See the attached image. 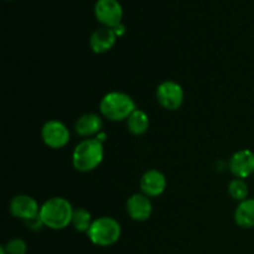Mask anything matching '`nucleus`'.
<instances>
[{
  "instance_id": "nucleus-1",
  "label": "nucleus",
  "mask_w": 254,
  "mask_h": 254,
  "mask_svg": "<svg viewBox=\"0 0 254 254\" xmlns=\"http://www.w3.org/2000/svg\"><path fill=\"white\" fill-rule=\"evenodd\" d=\"M74 208L64 197H52L40 207L39 218L42 225L51 230H64L72 223Z\"/></svg>"
},
{
  "instance_id": "nucleus-2",
  "label": "nucleus",
  "mask_w": 254,
  "mask_h": 254,
  "mask_svg": "<svg viewBox=\"0 0 254 254\" xmlns=\"http://www.w3.org/2000/svg\"><path fill=\"white\" fill-rule=\"evenodd\" d=\"M103 158V143L96 138H88L77 144L72 154V164L79 173H88L98 168Z\"/></svg>"
},
{
  "instance_id": "nucleus-3",
  "label": "nucleus",
  "mask_w": 254,
  "mask_h": 254,
  "mask_svg": "<svg viewBox=\"0 0 254 254\" xmlns=\"http://www.w3.org/2000/svg\"><path fill=\"white\" fill-rule=\"evenodd\" d=\"M135 109L134 99L124 92H109L99 103L102 116L112 122L127 121Z\"/></svg>"
},
{
  "instance_id": "nucleus-4",
  "label": "nucleus",
  "mask_w": 254,
  "mask_h": 254,
  "mask_svg": "<svg viewBox=\"0 0 254 254\" xmlns=\"http://www.w3.org/2000/svg\"><path fill=\"white\" fill-rule=\"evenodd\" d=\"M87 236L93 245L98 247H109L116 245L121 238V223L108 216L99 217L92 222Z\"/></svg>"
},
{
  "instance_id": "nucleus-5",
  "label": "nucleus",
  "mask_w": 254,
  "mask_h": 254,
  "mask_svg": "<svg viewBox=\"0 0 254 254\" xmlns=\"http://www.w3.org/2000/svg\"><path fill=\"white\" fill-rule=\"evenodd\" d=\"M185 92L175 81H164L156 88V99L163 108L176 111L184 103Z\"/></svg>"
},
{
  "instance_id": "nucleus-6",
  "label": "nucleus",
  "mask_w": 254,
  "mask_h": 254,
  "mask_svg": "<svg viewBox=\"0 0 254 254\" xmlns=\"http://www.w3.org/2000/svg\"><path fill=\"white\" fill-rule=\"evenodd\" d=\"M94 15L104 27H116L122 24L123 7L118 0H98L94 6Z\"/></svg>"
},
{
  "instance_id": "nucleus-7",
  "label": "nucleus",
  "mask_w": 254,
  "mask_h": 254,
  "mask_svg": "<svg viewBox=\"0 0 254 254\" xmlns=\"http://www.w3.org/2000/svg\"><path fill=\"white\" fill-rule=\"evenodd\" d=\"M41 136L44 143L49 148L61 149L66 146L69 141L68 128L60 121H49L44 124L41 129Z\"/></svg>"
},
{
  "instance_id": "nucleus-8",
  "label": "nucleus",
  "mask_w": 254,
  "mask_h": 254,
  "mask_svg": "<svg viewBox=\"0 0 254 254\" xmlns=\"http://www.w3.org/2000/svg\"><path fill=\"white\" fill-rule=\"evenodd\" d=\"M9 210L14 217L24 221H31L39 217L40 206L34 197L29 195H16L11 198Z\"/></svg>"
},
{
  "instance_id": "nucleus-9",
  "label": "nucleus",
  "mask_w": 254,
  "mask_h": 254,
  "mask_svg": "<svg viewBox=\"0 0 254 254\" xmlns=\"http://www.w3.org/2000/svg\"><path fill=\"white\" fill-rule=\"evenodd\" d=\"M230 171L237 179H246L254 173V153L250 149L236 151L228 164Z\"/></svg>"
},
{
  "instance_id": "nucleus-10",
  "label": "nucleus",
  "mask_w": 254,
  "mask_h": 254,
  "mask_svg": "<svg viewBox=\"0 0 254 254\" xmlns=\"http://www.w3.org/2000/svg\"><path fill=\"white\" fill-rule=\"evenodd\" d=\"M127 211L134 221L143 222L150 218L153 213V203L144 193H134L127 201Z\"/></svg>"
},
{
  "instance_id": "nucleus-11",
  "label": "nucleus",
  "mask_w": 254,
  "mask_h": 254,
  "mask_svg": "<svg viewBox=\"0 0 254 254\" xmlns=\"http://www.w3.org/2000/svg\"><path fill=\"white\" fill-rule=\"evenodd\" d=\"M140 189L141 192L148 197H158L166 189L165 175L156 169L148 170L141 176Z\"/></svg>"
},
{
  "instance_id": "nucleus-12",
  "label": "nucleus",
  "mask_w": 254,
  "mask_h": 254,
  "mask_svg": "<svg viewBox=\"0 0 254 254\" xmlns=\"http://www.w3.org/2000/svg\"><path fill=\"white\" fill-rule=\"evenodd\" d=\"M117 35L111 27H101L92 34L89 46L96 54H106L116 45Z\"/></svg>"
},
{
  "instance_id": "nucleus-13",
  "label": "nucleus",
  "mask_w": 254,
  "mask_h": 254,
  "mask_svg": "<svg viewBox=\"0 0 254 254\" xmlns=\"http://www.w3.org/2000/svg\"><path fill=\"white\" fill-rule=\"evenodd\" d=\"M102 127H103V122L98 114L87 113L77 119L76 124H74V130L78 135L88 139L101 133Z\"/></svg>"
},
{
  "instance_id": "nucleus-14",
  "label": "nucleus",
  "mask_w": 254,
  "mask_h": 254,
  "mask_svg": "<svg viewBox=\"0 0 254 254\" xmlns=\"http://www.w3.org/2000/svg\"><path fill=\"white\" fill-rule=\"evenodd\" d=\"M235 221L242 228L254 227V198L241 201L235 211Z\"/></svg>"
},
{
  "instance_id": "nucleus-15",
  "label": "nucleus",
  "mask_w": 254,
  "mask_h": 254,
  "mask_svg": "<svg viewBox=\"0 0 254 254\" xmlns=\"http://www.w3.org/2000/svg\"><path fill=\"white\" fill-rule=\"evenodd\" d=\"M149 126H150V122H149L148 114L141 109H135L127 119L128 130L133 135H143L149 129Z\"/></svg>"
},
{
  "instance_id": "nucleus-16",
  "label": "nucleus",
  "mask_w": 254,
  "mask_h": 254,
  "mask_svg": "<svg viewBox=\"0 0 254 254\" xmlns=\"http://www.w3.org/2000/svg\"><path fill=\"white\" fill-rule=\"evenodd\" d=\"M92 216L88 210L83 207L76 208L73 211V217H72V226L74 230L78 232H88L89 227L92 225Z\"/></svg>"
},
{
  "instance_id": "nucleus-17",
  "label": "nucleus",
  "mask_w": 254,
  "mask_h": 254,
  "mask_svg": "<svg viewBox=\"0 0 254 254\" xmlns=\"http://www.w3.org/2000/svg\"><path fill=\"white\" fill-rule=\"evenodd\" d=\"M228 193L231 197L235 198L237 201H243L248 198V193H250V189L246 181L243 179H233L228 185Z\"/></svg>"
},
{
  "instance_id": "nucleus-18",
  "label": "nucleus",
  "mask_w": 254,
  "mask_h": 254,
  "mask_svg": "<svg viewBox=\"0 0 254 254\" xmlns=\"http://www.w3.org/2000/svg\"><path fill=\"white\" fill-rule=\"evenodd\" d=\"M5 251L7 254H26L27 252V245L24 240L20 238H14L10 240L6 245L4 246Z\"/></svg>"
},
{
  "instance_id": "nucleus-19",
  "label": "nucleus",
  "mask_w": 254,
  "mask_h": 254,
  "mask_svg": "<svg viewBox=\"0 0 254 254\" xmlns=\"http://www.w3.org/2000/svg\"><path fill=\"white\" fill-rule=\"evenodd\" d=\"M113 31L116 32L117 37L123 36V35L126 34V26H124L123 24H119V25H117L116 27H113Z\"/></svg>"
},
{
  "instance_id": "nucleus-20",
  "label": "nucleus",
  "mask_w": 254,
  "mask_h": 254,
  "mask_svg": "<svg viewBox=\"0 0 254 254\" xmlns=\"http://www.w3.org/2000/svg\"><path fill=\"white\" fill-rule=\"evenodd\" d=\"M0 254H7L6 251H5L4 246H1V247H0Z\"/></svg>"
}]
</instances>
